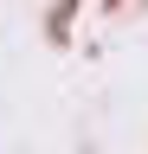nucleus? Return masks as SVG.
I'll return each mask as SVG.
<instances>
[{
    "label": "nucleus",
    "instance_id": "f257e3e1",
    "mask_svg": "<svg viewBox=\"0 0 148 154\" xmlns=\"http://www.w3.org/2000/svg\"><path fill=\"white\" fill-rule=\"evenodd\" d=\"M71 13H77V0H58V7L45 13V32H52V45H65V38H71Z\"/></svg>",
    "mask_w": 148,
    "mask_h": 154
}]
</instances>
